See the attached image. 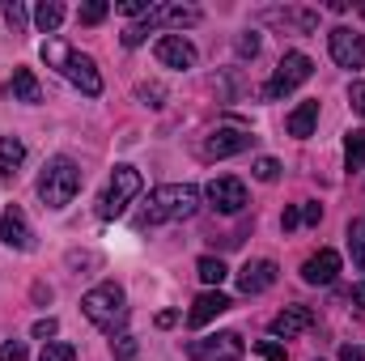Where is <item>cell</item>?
I'll list each match as a JSON object with an SVG mask.
<instances>
[{
    "label": "cell",
    "instance_id": "f35d334b",
    "mask_svg": "<svg viewBox=\"0 0 365 361\" xmlns=\"http://www.w3.org/2000/svg\"><path fill=\"white\" fill-rule=\"evenodd\" d=\"M353 111L365 115V81H361V86H353Z\"/></svg>",
    "mask_w": 365,
    "mask_h": 361
},
{
    "label": "cell",
    "instance_id": "44dd1931",
    "mask_svg": "<svg viewBox=\"0 0 365 361\" xmlns=\"http://www.w3.org/2000/svg\"><path fill=\"white\" fill-rule=\"evenodd\" d=\"M268 17H272V21H280V26L302 30V34H310V30L319 26V13H314V9H272Z\"/></svg>",
    "mask_w": 365,
    "mask_h": 361
},
{
    "label": "cell",
    "instance_id": "30bf717a",
    "mask_svg": "<svg viewBox=\"0 0 365 361\" xmlns=\"http://www.w3.org/2000/svg\"><path fill=\"white\" fill-rule=\"evenodd\" d=\"M204 195H208V204H212L221 217H238V213L247 208V183L234 179V175L212 179L208 187H204Z\"/></svg>",
    "mask_w": 365,
    "mask_h": 361
},
{
    "label": "cell",
    "instance_id": "b9f144b4",
    "mask_svg": "<svg viewBox=\"0 0 365 361\" xmlns=\"http://www.w3.org/2000/svg\"><path fill=\"white\" fill-rule=\"evenodd\" d=\"M361 17H365V4H361Z\"/></svg>",
    "mask_w": 365,
    "mask_h": 361
},
{
    "label": "cell",
    "instance_id": "4fadbf2b",
    "mask_svg": "<svg viewBox=\"0 0 365 361\" xmlns=\"http://www.w3.org/2000/svg\"><path fill=\"white\" fill-rule=\"evenodd\" d=\"M153 56H158V64H166V68H195V47L182 39V34H162L158 39V47H153Z\"/></svg>",
    "mask_w": 365,
    "mask_h": 361
},
{
    "label": "cell",
    "instance_id": "e575fe53",
    "mask_svg": "<svg viewBox=\"0 0 365 361\" xmlns=\"http://www.w3.org/2000/svg\"><path fill=\"white\" fill-rule=\"evenodd\" d=\"M259 51V34H242L238 39V56H255Z\"/></svg>",
    "mask_w": 365,
    "mask_h": 361
},
{
    "label": "cell",
    "instance_id": "5bb4252c",
    "mask_svg": "<svg viewBox=\"0 0 365 361\" xmlns=\"http://www.w3.org/2000/svg\"><path fill=\"white\" fill-rule=\"evenodd\" d=\"M230 306H234V302H230L221 289H208V293H200V298L191 302V310H187V323H191V327H204V323H212L217 315H225Z\"/></svg>",
    "mask_w": 365,
    "mask_h": 361
},
{
    "label": "cell",
    "instance_id": "ba28073f",
    "mask_svg": "<svg viewBox=\"0 0 365 361\" xmlns=\"http://www.w3.org/2000/svg\"><path fill=\"white\" fill-rule=\"evenodd\" d=\"M187 357L191 361H238L242 357V336L238 332H217V336L191 340L187 345Z\"/></svg>",
    "mask_w": 365,
    "mask_h": 361
},
{
    "label": "cell",
    "instance_id": "d4e9b609",
    "mask_svg": "<svg viewBox=\"0 0 365 361\" xmlns=\"http://www.w3.org/2000/svg\"><path fill=\"white\" fill-rule=\"evenodd\" d=\"M349 247H353V260H357L361 272H365V217H353V221H349Z\"/></svg>",
    "mask_w": 365,
    "mask_h": 361
},
{
    "label": "cell",
    "instance_id": "7a4b0ae2",
    "mask_svg": "<svg viewBox=\"0 0 365 361\" xmlns=\"http://www.w3.org/2000/svg\"><path fill=\"white\" fill-rule=\"evenodd\" d=\"M43 60L60 73V77H68L73 86L81 93H90V98H98L102 93V77H98V64H93L90 56H81V51H73L64 39H47L43 43Z\"/></svg>",
    "mask_w": 365,
    "mask_h": 361
},
{
    "label": "cell",
    "instance_id": "1f68e13d",
    "mask_svg": "<svg viewBox=\"0 0 365 361\" xmlns=\"http://www.w3.org/2000/svg\"><path fill=\"white\" fill-rule=\"evenodd\" d=\"M0 361H26V345L21 340H4L0 345Z\"/></svg>",
    "mask_w": 365,
    "mask_h": 361
},
{
    "label": "cell",
    "instance_id": "8d00e7d4",
    "mask_svg": "<svg viewBox=\"0 0 365 361\" xmlns=\"http://www.w3.org/2000/svg\"><path fill=\"white\" fill-rule=\"evenodd\" d=\"M349 302H353V310H365V280H357V285H353Z\"/></svg>",
    "mask_w": 365,
    "mask_h": 361
},
{
    "label": "cell",
    "instance_id": "5b68a950",
    "mask_svg": "<svg viewBox=\"0 0 365 361\" xmlns=\"http://www.w3.org/2000/svg\"><path fill=\"white\" fill-rule=\"evenodd\" d=\"M200 21V9L195 4H153L149 13H145V21H136V26H128L123 30V47H140L153 30H162V26H175V30H182V26H195Z\"/></svg>",
    "mask_w": 365,
    "mask_h": 361
},
{
    "label": "cell",
    "instance_id": "277c9868",
    "mask_svg": "<svg viewBox=\"0 0 365 361\" xmlns=\"http://www.w3.org/2000/svg\"><path fill=\"white\" fill-rule=\"evenodd\" d=\"M81 310H86V319H90L93 327H102V332L115 336V327L128 319V298H123V289L115 280H106V285H93L90 293L81 298Z\"/></svg>",
    "mask_w": 365,
    "mask_h": 361
},
{
    "label": "cell",
    "instance_id": "484cf974",
    "mask_svg": "<svg viewBox=\"0 0 365 361\" xmlns=\"http://www.w3.org/2000/svg\"><path fill=\"white\" fill-rule=\"evenodd\" d=\"M106 13H110V4H106V0H90V4H81V9H77V21H81V26H98Z\"/></svg>",
    "mask_w": 365,
    "mask_h": 361
},
{
    "label": "cell",
    "instance_id": "7c38bea8",
    "mask_svg": "<svg viewBox=\"0 0 365 361\" xmlns=\"http://www.w3.org/2000/svg\"><path fill=\"white\" fill-rule=\"evenodd\" d=\"M0 243L13 247V251H30L34 247V230H30V221H26V213L17 204H9L0 213Z\"/></svg>",
    "mask_w": 365,
    "mask_h": 361
},
{
    "label": "cell",
    "instance_id": "6da1fadb",
    "mask_svg": "<svg viewBox=\"0 0 365 361\" xmlns=\"http://www.w3.org/2000/svg\"><path fill=\"white\" fill-rule=\"evenodd\" d=\"M200 208V191L191 183H166L153 187L145 208H140V225H166V221H187Z\"/></svg>",
    "mask_w": 365,
    "mask_h": 361
},
{
    "label": "cell",
    "instance_id": "8fae6325",
    "mask_svg": "<svg viewBox=\"0 0 365 361\" xmlns=\"http://www.w3.org/2000/svg\"><path fill=\"white\" fill-rule=\"evenodd\" d=\"M327 47H331V60L340 68H365V34L349 30V26H336L327 34Z\"/></svg>",
    "mask_w": 365,
    "mask_h": 361
},
{
    "label": "cell",
    "instance_id": "60d3db41",
    "mask_svg": "<svg viewBox=\"0 0 365 361\" xmlns=\"http://www.w3.org/2000/svg\"><path fill=\"white\" fill-rule=\"evenodd\" d=\"M340 361H365V353L357 345H344V349H340Z\"/></svg>",
    "mask_w": 365,
    "mask_h": 361
},
{
    "label": "cell",
    "instance_id": "3957f363",
    "mask_svg": "<svg viewBox=\"0 0 365 361\" xmlns=\"http://www.w3.org/2000/svg\"><path fill=\"white\" fill-rule=\"evenodd\" d=\"M77 191H81V171H77L73 158H51L43 166V175H38V200H43V208L60 213V208L73 204Z\"/></svg>",
    "mask_w": 365,
    "mask_h": 361
},
{
    "label": "cell",
    "instance_id": "52a82bcc",
    "mask_svg": "<svg viewBox=\"0 0 365 361\" xmlns=\"http://www.w3.org/2000/svg\"><path fill=\"white\" fill-rule=\"evenodd\" d=\"M310 73H314L310 56H302V51H289V56H280V64H276L272 81L264 86V98H284V93H293L297 86H306V81H310Z\"/></svg>",
    "mask_w": 365,
    "mask_h": 361
},
{
    "label": "cell",
    "instance_id": "ffe728a7",
    "mask_svg": "<svg viewBox=\"0 0 365 361\" xmlns=\"http://www.w3.org/2000/svg\"><path fill=\"white\" fill-rule=\"evenodd\" d=\"M21 162H26V145L17 136H0V179H13Z\"/></svg>",
    "mask_w": 365,
    "mask_h": 361
},
{
    "label": "cell",
    "instance_id": "74e56055",
    "mask_svg": "<svg viewBox=\"0 0 365 361\" xmlns=\"http://www.w3.org/2000/svg\"><path fill=\"white\" fill-rule=\"evenodd\" d=\"M297 221H302V213H297V208H284V217H280V230H297Z\"/></svg>",
    "mask_w": 365,
    "mask_h": 361
},
{
    "label": "cell",
    "instance_id": "4dcf8cb0",
    "mask_svg": "<svg viewBox=\"0 0 365 361\" xmlns=\"http://www.w3.org/2000/svg\"><path fill=\"white\" fill-rule=\"evenodd\" d=\"M56 332H60V323H56V319H38V323L30 327V336H34V340H47V345H51V336H56Z\"/></svg>",
    "mask_w": 365,
    "mask_h": 361
},
{
    "label": "cell",
    "instance_id": "d6986e66",
    "mask_svg": "<svg viewBox=\"0 0 365 361\" xmlns=\"http://www.w3.org/2000/svg\"><path fill=\"white\" fill-rule=\"evenodd\" d=\"M9 93H13V102H43V86H38V77L30 73V68H13V81H9Z\"/></svg>",
    "mask_w": 365,
    "mask_h": 361
},
{
    "label": "cell",
    "instance_id": "d590c367",
    "mask_svg": "<svg viewBox=\"0 0 365 361\" xmlns=\"http://www.w3.org/2000/svg\"><path fill=\"white\" fill-rule=\"evenodd\" d=\"M302 221H306V225H319V221H323V204H306V208H302Z\"/></svg>",
    "mask_w": 365,
    "mask_h": 361
},
{
    "label": "cell",
    "instance_id": "9c48e42d",
    "mask_svg": "<svg viewBox=\"0 0 365 361\" xmlns=\"http://www.w3.org/2000/svg\"><path fill=\"white\" fill-rule=\"evenodd\" d=\"M251 132H238V128H212L204 141H200V158L204 162H221V158H234L242 149H251Z\"/></svg>",
    "mask_w": 365,
    "mask_h": 361
},
{
    "label": "cell",
    "instance_id": "2e32d148",
    "mask_svg": "<svg viewBox=\"0 0 365 361\" xmlns=\"http://www.w3.org/2000/svg\"><path fill=\"white\" fill-rule=\"evenodd\" d=\"M276 285V264L272 260H251V264H242V272H238V289L242 293H264V289H272Z\"/></svg>",
    "mask_w": 365,
    "mask_h": 361
},
{
    "label": "cell",
    "instance_id": "83f0119b",
    "mask_svg": "<svg viewBox=\"0 0 365 361\" xmlns=\"http://www.w3.org/2000/svg\"><path fill=\"white\" fill-rule=\"evenodd\" d=\"M251 175H255L259 183H276L280 179V162H276V158H259V162L251 166Z\"/></svg>",
    "mask_w": 365,
    "mask_h": 361
},
{
    "label": "cell",
    "instance_id": "836d02e7",
    "mask_svg": "<svg viewBox=\"0 0 365 361\" xmlns=\"http://www.w3.org/2000/svg\"><path fill=\"white\" fill-rule=\"evenodd\" d=\"M4 17H9V26H13V30H26V9H21V4H9V9H4Z\"/></svg>",
    "mask_w": 365,
    "mask_h": 361
},
{
    "label": "cell",
    "instance_id": "9a60e30c",
    "mask_svg": "<svg viewBox=\"0 0 365 361\" xmlns=\"http://www.w3.org/2000/svg\"><path fill=\"white\" fill-rule=\"evenodd\" d=\"M336 272H340V255H336L331 247H323V251H314V255L302 264V280H306V285H331Z\"/></svg>",
    "mask_w": 365,
    "mask_h": 361
},
{
    "label": "cell",
    "instance_id": "ab89813d",
    "mask_svg": "<svg viewBox=\"0 0 365 361\" xmlns=\"http://www.w3.org/2000/svg\"><path fill=\"white\" fill-rule=\"evenodd\" d=\"M140 98H153L149 106H162V86H140Z\"/></svg>",
    "mask_w": 365,
    "mask_h": 361
},
{
    "label": "cell",
    "instance_id": "f546056e",
    "mask_svg": "<svg viewBox=\"0 0 365 361\" xmlns=\"http://www.w3.org/2000/svg\"><path fill=\"white\" fill-rule=\"evenodd\" d=\"M255 353H259L264 361H289V353H284L276 340H259V345H255Z\"/></svg>",
    "mask_w": 365,
    "mask_h": 361
},
{
    "label": "cell",
    "instance_id": "7402d4cb",
    "mask_svg": "<svg viewBox=\"0 0 365 361\" xmlns=\"http://www.w3.org/2000/svg\"><path fill=\"white\" fill-rule=\"evenodd\" d=\"M60 21H64V4H60V0H43V4L34 9V26H38L43 34H56Z\"/></svg>",
    "mask_w": 365,
    "mask_h": 361
},
{
    "label": "cell",
    "instance_id": "ac0fdd59",
    "mask_svg": "<svg viewBox=\"0 0 365 361\" xmlns=\"http://www.w3.org/2000/svg\"><path fill=\"white\" fill-rule=\"evenodd\" d=\"M314 123H319V98L297 102V106L289 111V119H284V132L297 136V141H306V136H314Z\"/></svg>",
    "mask_w": 365,
    "mask_h": 361
},
{
    "label": "cell",
    "instance_id": "f1b7e54d",
    "mask_svg": "<svg viewBox=\"0 0 365 361\" xmlns=\"http://www.w3.org/2000/svg\"><path fill=\"white\" fill-rule=\"evenodd\" d=\"M43 361H77V349L64 345V340H51V345L43 349Z\"/></svg>",
    "mask_w": 365,
    "mask_h": 361
},
{
    "label": "cell",
    "instance_id": "d6a6232c",
    "mask_svg": "<svg viewBox=\"0 0 365 361\" xmlns=\"http://www.w3.org/2000/svg\"><path fill=\"white\" fill-rule=\"evenodd\" d=\"M115 9H119V13H123V17H136V13H149V9H153V4H149V0H119V4H115Z\"/></svg>",
    "mask_w": 365,
    "mask_h": 361
},
{
    "label": "cell",
    "instance_id": "e0dca14e",
    "mask_svg": "<svg viewBox=\"0 0 365 361\" xmlns=\"http://www.w3.org/2000/svg\"><path fill=\"white\" fill-rule=\"evenodd\" d=\"M306 327H314V315H310L306 306H284V310L272 319V336L276 340H293V336H302Z\"/></svg>",
    "mask_w": 365,
    "mask_h": 361
},
{
    "label": "cell",
    "instance_id": "4316f807",
    "mask_svg": "<svg viewBox=\"0 0 365 361\" xmlns=\"http://www.w3.org/2000/svg\"><path fill=\"white\" fill-rule=\"evenodd\" d=\"M110 353H115L119 361H136V336H128V332L110 336Z\"/></svg>",
    "mask_w": 365,
    "mask_h": 361
},
{
    "label": "cell",
    "instance_id": "cb8c5ba5",
    "mask_svg": "<svg viewBox=\"0 0 365 361\" xmlns=\"http://www.w3.org/2000/svg\"><path fill=\"white\" fill-rule=\"evenodd\" d=\"M195 276H200L204 285H212V289H217V285H221V280L230 276V268H225L221 260H212V255H204V260H195Z\"/></svg>",
    "mask_w": 365,
    "mask_h": 361
},
{
    "label": "cell",
    "instance_id": "8992f818",
    "mask_svg": "<svg viewBox=\"0 0 365 361\" xmlns=\"http://www.w3.org/2000/svg\"><path fill=\"white\" fill-rule=\"evenodd\" d=\"M140 171L136 166H128V162H119L115 171H110V183H106V191L98 195V217H106V221H115V217H123V208L140 195Z\"/></svg>",
    "mask_w": 365,
    "mask_h": 361
},
{
    "label": "cell",
    "instance_id": "603a6c76",
    "mask_svg": "<svg viewBox=\"0 0 365 361\" xmlns=\"http://www.w3.org/2000/svg\"><path fill=\"white\" fill-rule=\"evenodd\" d=\"M344 162H349V171H361L365 166V128L344 136Z\"/></svg>",
    "mask_w": 365,
    "mask_h": 361
}]
</instances>
